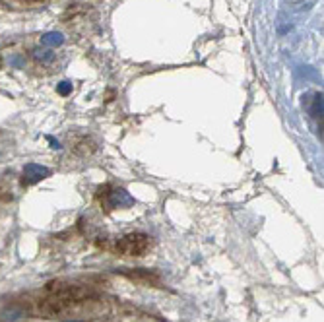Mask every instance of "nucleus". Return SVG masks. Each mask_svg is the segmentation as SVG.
<instances>
[{
	"mask_svg": "<svg viewBox=\"0 0 324 322\" xmlns=\"http://www.w3.org/2000/svg\"><path fill=\"white\" fill-rule=\"evenodd\" d=\"M45 291L49 295H59V297H64L68 299V301H74V303H84L87 299L95 297V293L89 287H84V285L78 284H68V282H63V280L49 282V284L45 285Z\"/></svg>",
	"mask_w": 324,
	"mask_h": 322,
	"instance_id": "f257e3e1",
	"label": "nucleus"
},
{
	"mask_svg": "<svg viewBox=\"0 0 324 322\" xmlns=\"http://www.w3.org/2000/svg\"><path fill=\"white\" fill-rule=\"evenodd\" d=\"M148 248H150V237L142 231L121 237L115 245L117 254H121V256H144L148 252Z\"/></svg>",
	"mask_w": 324,
	"mask_h": 322,
	"instance_id": "f03ea898",
	"label": "nucleus"
},
{
	"mask_svg": "<svg viewBox=\"0 0 324 322\" xmlns=\"http://www.w3.org/2000/svg\"><path fill=\"white\" fill-rule=\"evenodd\" d=\"M74 305V301H68V299L59 297V295H49V297L37 301V312L43 318H57L64 312H68Z\"/></svg>",
	"mask_w": 324,
	"mask_h": 322,
	"instance_id": "7ed1b4c3",
	"label": "nucleus"
},
{
	"mask_svg": "<svg viewBox=\"0 0 324 322\" xmlns=\"http://www.w3.org/2000/svg\"><path fill=\"white\" fill-rule=\"evenodd\" d=\"M117 274L125 276L126 280L134 284L146 285V287H163L161 276L150 268H123V270H117Z\"/></svg>",
	"mask_w": 324,
	"mask_h": 322,
	"instance_id": "20e7f679",
	"label": "nucleus"
},
{
	"mask_svg": "<svg viewBox=\"0 0 324 322\" xmlns=\"http://www.w3.org/2000/svg\"><path fill=\"white\" fill-rule=\"evenodd\" d=\"M134 198L126 192L125 188H113L111 192H103V206L107 210H115V208H125V206H132Z\"/></svg>",
	"mask_w": 324,
	"mask_h": 322,
	"instance_id": "39448f33",
	"label": "nucleus"
},
{
	"mask_svg": "<svg viewBox=\"0 0 324 322\" xmlns=\"http://www.w3.org/2000/svg\"><path fill=\"white\" fill-rule=\"evenodd\" d=\"M50 175V169L41 165V163H27L24 167V175H22V185L29 186V185H35L39 181L47 179Z\"/></svg>",
	"mask_w": 324,
	"mask_h": 322,
	"instance_id": "423d86ee",
	"label": "nucleus"
},
{
	"mask_svg": "<svg viewBox=\"0 0 324 322\" xmlns=\"http://www.w3.org/2000/svg\"><path fill=\"white\" fill-rule=\"evenodd\" d=\"M64 43V35L61 31H47L41 35V45L47 49H57Z\"/></svg>",
	"mask_w": 324,
	"mask_h": 322,
	"instance_id": "0eeeda50",
	"label": "nucleus"
},
{
	"mask_svg": "<svg viewBox=\"0 0 324 322\" xmlns=\"http://www.w3.org/2000/svg\"><path fill=\"white\" fill-rule=\"evenodd\" d=\"M312 99L307 101L309 105V113H311L314 119H320L322 121V93H312Z\"/></svg>",
	"mask_w": 324,
	"mask_h": 322,
	"instance_id": "6e6552de",
	"label": "nucleus"
},
{
	"mask_svg": "<svg viewBox=\"0 0 324 322\" xmlns=\"http://www.w3.org/2000/svg\"><path fill=\"white\" fill-rule=\"evenodd\" d=\"M31 55H33V59L37 62H50L55 59V52H50V49H47V47H43V49H33L31 50Z\"/></svg>",
	"mask_w": 324,
	"mask_h": 322,
	"instance_id": "1a4fd4ad",
	"label": "nucleus"
},
{
	"mask_svg": "<svg viewBox=\"0 0 324 322\" xmlns=\"http://www.w3.org/2000/svg\"><path fill=\"white\" fill-rule=\"evenodd\" d=\"M80 146H84V148H78V151L82 153V155H89V153H93L95 149H97V146H95V142L93 140H82L80 142Z\"/></svg>",
	"mask_w": 324,
	"mask_h": 322,
	"instance_id": "9d476101",
	"label": "nucleus"
},
{
	"mask_svg": "<svg viewBox=\"0 0 324 322\" xmlns=\"http://www.w3.org/2000/svg\"><path fill=\"white\" fill-rule=\"evenodd\" d=\"M57 91H59L63 97H66V95H70V93H72V84L64 80V82H61V84L57 86Z\"/></svg>",
	"mask_w": 324,
	"mask_h": 322,
	"instance_id": "9b49d317",
	"label": "nucleus"
},
{
	"mask_svg": "<svg viewBox=\"0 0 324 322\" xmlns=\"http://www.w3.org/2000/svg\"><path fill=\"white\" fill-rule=\"evenodd\" d=\"M10 62H12L14 66H18V68H20V66L24 64V59H22V57H12V59H10Z\"/></svg>",
	"mask_w": 324,
	"mask_h": 322,
	"instance_id": "f8f14e48",
	"label": "nucleus"
},
{
	"mask_svg": "<svg viewBox=\"0 0 324 322\" xmlns=\"http://www.w3.org/2000/svg\"><path fill=\"white\" fill-rule=\"evenodd\" d=\"M49 142H50V148H55V149H59V148H61V144H59V140H55V138H49Z\"/></svg>",
	"mask_w": 324,
	"mask_h": 322,
	"instance_id": "ddd939ff",
	"label": "nucleus"
},
{
	"mask_svg": "<svg viewBox=\"0 0 324 322\" xmlns=\"http://www.w3.org/2000/svg\"><path fill=\"white\" fill-rule=\"evenodd\" d=\"M66 322H84V320H66Z\"/></svg>",
	"mask_w": 324,
	"mask_h": 322,
	"instance_id": "4468645a",
	"label": "nucleus"
},
{
	"mask_svg": "<svg viewBox=\"0 0 324 322\" xmlns=\"http://www.w3.org/2000/svg\"><path fill=\"white\" fill-rule=\"evenodd\" d=\"M24 2H33V0H24Z\"/></svg>",
	"mask_w": 324,
	"mask_h": 322,
	"instance_id": "2eb2a0df",
	"label": "nucleus"
}]
</instances>
